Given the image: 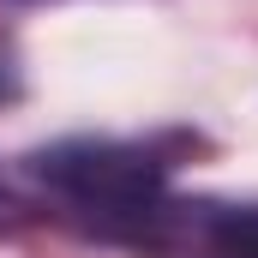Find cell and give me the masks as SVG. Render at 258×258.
<instances>
[{
    "mask_svg": "<svg viewBox=\"0 0 258 258\" xmlns=\"http://www.w3.org/2000/svg\"><path fill=\"white\" fill-rule=\"evenodd\" d=\"M162 168L168 162H156L138 144H60V150L36 156V174L48 186H60L66 198H78L84 210H102V216H144V210H156Z\"/></svg>",
    "mask_w": 258,
    "mask_h": 258,
    "instance_id": "cell-1",
    "label": "cell"
},
{
    "mask_svg": "<svg viewBox=\"0 0 258 258\" xmlns=\"http://www.w3.org/2000/svg\"><path fill=\"white\" fill-rule=\"evenodd\" d=\"M198 258H258V210H222V216H210Z\"/></svg>",
    "mask_w": 258,
    "mask_h": 258,
    "instance_id": "cell-2",
    "label": "cell"
}]
</instances>
